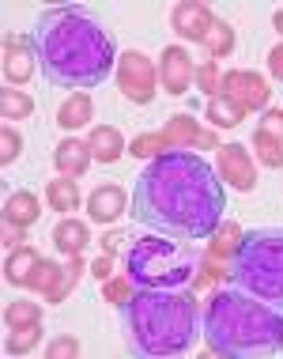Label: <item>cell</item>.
Wrapping results in <instances>:
<instances>
[{"label": "cell", "instance_id": "obj_1", "mask_svg": "<svg viewBox=\"0 0 283 359\" xmlns=\"http://www.w3.org/2000/svg\"><path fill=\"white\" fill-rule=\"evenodd\" d=\"M227 212L219 174L189 148L163 151L136 174L132 219L178 242H208Z\"/></svg>", "mask_w": 283, "mask_h": 359}, {"label": "cell", "instance_id": "obj_2", "mask_svg": "<svg viewBox=\"0 0 283 359\" xmlns=\"http://www.w3.org/2000/svg\"><path fill=\"white\" fill-rule=\"evenodd\" d=\"M27 38H31L42 80L57 91H91L117 69L113 34L83 4L46 8Z\"/></svg>", "mask_w": 283, "mask_h": 359}, {"label": "cell", "instance_id": "obj_3", "mask_svg": "<svg viewBox=\"0 0 283 359\" xmlns=\"http://www.w3.org/2000/svg\"><path fill=\"white\" fill-rule=\"evenodd\" d=\"M200 333L212 355L268 359L283 352V310L261 303L238 287H227L208 299Z\"/></svg>", "mask_w": 283, "mask_h": 359}, {"label": "cell", "instance_id": "obj_4", "mask_svg": "<svg viewBox=\"0 0 283 359\" xmlns=\"http://www.w3.org/2000/svg\"><path fill=\"white\" fill-rule=\"evenodd\" d=\"M121 318L132 352L148 359L189 352L200 329L197 295L181 287H136L121 306Z\"/></svg>", "mask_w": 283, "mask_h": 359}, {"label": "cell", "instance_id": "obj_5", "mask_svg": "<svg viewBox=\"0 0 283 359\" xmlns=\"http://www.w3.org/2000/svg\"><path fill=\"white\" fill-rule=\"evenodd\" d=\"M227 284L283 310V227H253L227 265Z\"/></svg>", "mask_w": 283, "mask_h": 359}, {"label": "cell", "instance_id": "obj_6", "mask_svg": "<svg viewBox=\"0 0 283 359\" xmlns=\"http://www.w3.org/2000/svg\"><path fill=\"white\" fill-rule=\"evenodd\" d=\"M125 273L136 287H181L197 276V257L178 238L140 235L125 254Z\"/></svg>", "mask_w": 283, "mask_h": 359}, {"label": "cell", "instance_id": "obj_7", "mask_svg": "<svg viewBox=\"0 0 283 359\" xmlns=\"http://www.w3.org/2000/svg\"><path fill=\"white\" fill-rule=\"evenodd\" d=\"M113 72H117V91L136 106H148L159 95V65L148 53H140V50L121 53Z\"/></svg>", "mask_w": 283, "mask_h": 359}, {"label": "cell", "instance_id": "obj_8", "mask_svg": "<svg viewBox=\"0 0 283 359\" xmlns=\"http://www.w3.org/2000/svg\"><path fill=\"white\" fill-rule=\"evenodd\" d=\"M219 182L238 193H249L257 186V167H253V155L246 144H223L219 148Z\"/></svg>", "mask_w": 283, "mask_h": 359}, {"label": "cell", "instance_id": "obj_9", "mask_svg": "<svg viewBox=\"0 0 283 359\" xmlns=\"http://www.w3.org/2000/svg\"><path fill=\"white\" fill-rule=\"evenodd\" d=\"M219 91L230 95L234 102L242 106V110H265L268 106V80L257 72H246V69H234L219 80Z\"/></svg>", "mask_w": 283, "mask_h": 359}, {"label": "cell", "instance_id": "obj_10", "mask_svg": "<svg viewBox=\"0 0 283 359\" xmlns=\"http://www.w3.org/2000/svg\"><path fill=\"white\" fill-rule=\"evenodd\" d=\"M193 57L185 46H167L163 50V61H159V83L167 95H189L193 87Z\"/></svg>", "mask_w": 283, "mask_h": 359}, {"label": "cell", "instance_id": "obj_11", "mask_svg": "<svg viewBox=\"0 0 283 359\" xmlns=\"http://www.w3.org/2000/svg\"><path fill=\"white\" fill-rule=\"evenodd\" d=\"M38 61H34V50H31V38H15L8 34L4 38V76L8 83H27L34 76Z\"/></svg>", "mask_w": 283, "mask_h": 359}, {"label": "cell", "instance_id": "obj_12", "mask_svg": "<svg viewBox=\"0 0 283 359\" xmlns=\"http://www.w3.org/2000/svg\"><path fill=\"white\" fill-rule=\"evenodd\" d=\"M212 15L204 4H193V0H181L178 8L170 12V27L178 31L181 38H193V42H204V34H208V27H212Z\"/></svg>", "mask_w": 283, "mask_h": 359}, {"label": "cell", "instance_id": "obj_13", "mask_svg": "<svg viewBox=\"0 0 283 359\" xmlns=\"http://www.w3.org/2000/svg\"><path fill=\"white\" fill-rule=\"evenodd\" d=\"M125 208H129V197H125L121 186H113V182H106L87 197V212H91L95 223H113L125 216Z\"/></svg>", "mask_w": 283, "mask_h": 359}, {"label": "cell", "instance_id": "obj_14", "mask_svg": "<svg viewBox=\"0 0 283 359\" xmlns=\"http://www.w3.org/2000/svg\"><path fill=\"white\" fill-rule=\"evenodd\" d=\"M53 163L61 170V178H83V170L91 167V148H87V140L64 137L53 148Z\"/></svg>", "mask_w": 283, "mask_h": 359}, {"label": "cell", "instance_id": "obj_15", "mask_svg": "<svg viewBox=\"0 0 283 359\" xmlns=\"http://www.w3.org/2000/svg\"><path fill=\"white\" fill-rule=\"evenodd\" d=\"M87 148H91V159L99 163H117L125 151V137L113 129V125H95L91 133H87Z\"/></svg>", "mask_w": 283, "mask_h": 359}, {"label": "cell", "instance_id": "obj_16", "mask_svg": "<svg viewBox=\"0 0 283 359\" xmlns=\"http://www.w3.org/2000/svg\"><path fill=\"white\" fill-rule=\"evenodd\" d=\"M91 118H95V102H91V95H87V91L68 95V99L57 106V125H61L64 133L83 129V125L91 121Z\"/></svg>", "mask_w": 283, "mask_h": 359}, {"label": "cell", "instance_id": "obj_17", "mask_svg": "<svg viewBox=\"0 0 283 359\" xmlns=\"http://www.w3.org/2000/svg\"><path fill=\"white\" fill-rule=\"evenodd\" d=\"M87 242H91V231H87L83 219L64 216V219L53 227V246L61 250V254H68V257H72V254H83Z\"/></svg>", "mask_w": 283, "mask_h": 359}, {"label": "cell", "instance_id": "obj_18", "mask_svg": "<svg viewBox=\"0 0 283 359\" xmlns=\"http://www.w3.org/2000/svg\"><path fill=\"white\" fill-rule=\"evenodd\" d=\"M38 265H42V257H38L31 246L8 250V261H4V280H8V284L27 287V284H31V276H34V269H38Z\"/></svg>", "mask_w": 283, "mask_h": 359}, {"label": "cell", "instance_id": "obj_19", "mask_svg": "<svg viewBox=\"0 0 283 359\" xmlns=\"http://www.w3.org/2000/svg\"><path fill=\"white\" fill-rule=\"evenodd\" d=\"M38 212H42V205H38L34 193H27V189L8 193V201H4V219L8 223H15V227H31V223L38 219Z\"/></svg>", "mask_w": 283, "mask_h": 359}, {"label": "cell", "instance_id": "obj_20", "mask_svg": "<svg viewBox=\"0 0 283 359\" xmlns=\"http://www.w3.org/2000/svg\"><path fill=\"white\" fill-rule=\"evenodd\" d=\"M204 114H208V121L216 125V129H238L242 118H246V110H242L238 102L230 99V95H212L208 106H204Z\"/></svg>", "mask_w": 283, "mask_h": 359}, {"label": "cell", "instance_id": "obj_21", "mask_svg": "<svg viewBox=\"0 0 283 359\" xmlns=\"http://www.w3.org/2000/svg\"><path fill=\"white\" fill-rule=\"evenodd\" d=\"M167 140H170V148H189V151H197V140H200V121L193 118V114H174L167 129Z\"/></svg>", "mask_w": 283, "mask_h": 359}, {"label": "cell", "instance_id": "obj_22", "mask_svg": "<svg viewBox=\"0 0 283 359\" xmlns=\"http://www.w3.org/2000/svg\"><path fill=\"white\" fill-rule=\"evenodd\" d=\"M204 53H208V61H219V57H230L234 53V27L227 19H212L208 34H204Z\"/></svg>", "mask_w": 283, "mask_h": 359}, {"label": "cell", "instance_id": "obj_23", "mask_svg": "<svg viewBox=\"0 0 283 359\" xmlns=\"http://www.w3.org/2000/svg\"><path fill=\"white\" fill-rule=\"evenodd\" d=\"M46 201H50L53 212H76L80 208V186H76V178H53L50 186H46Z\"/></svg>", "mask_w": 283, "mask_h": 359}, {"label": "cell", "instance_id": "obj_24", "mask_svg": "<svg viewBox=\"0 0 283 359\" xmlns=\"http://www.w3.org/2000/svg\"><path fill=\"white\" fill-rule=\"evenodd\" d=\"M238 242H242V227H238V223H230V219H223L219 227H216V235H212L208 254L216 257V261H219V257H234Z\"/></svg>", "mask_w": 283, "mask_h": 359}, {"label": "cell", "instance_id": "obj_25", "mask_svg": "<svg viewBox=\"0 0 283 359\" xmlns=\"http://www.w3.org/2000/svg\"><path fill=\"white\" fill-rule=\"evenodd\" d=\"M38 341H42V322H34V325H15V329H8L4 352H8V355H27Z\"/></svg>", "mask_w": 283, "mask_h": 359}, {"label": "cell", "instance_id": "obj_26", "mask_svg": "<svg viewBox=\"0 0 283 359\" xmlns=\"http://www.w3.org/2000/svg\"><path fill=\"white\" fill-rule=\"evenodd\" d=\"M34 114V99L27 91H0V118L4 121H19V118H31Z\"/></svg>", "mask_w": 283, "mask_h": 359}, {"label": "cell", "instance_id": "obj_27", "mask_svg": "<svg viewBox=\"0 0 283 359\" xmlns=\"http://www.w3.org/2000/svg\"><path fill=\"white\" fill-rule=\"evenodd\" d=\"M42 322V306L31 303V299H12V303L4 306V325L15 329V325H34Z\"/></svg>", "mask_w": 283, "mask_h": 359}, {"label": "cell", "instance_id": "obj_28", "mask_svg": "<svg viewBox=\"0 0 283 359\" xmlns=\"http://www.w3.org/2000/svg\"><path fill=\"white\" fill-rule=\"evenodd\" d=\"M61 276H64V269H61V265H53V261H46V257H42V265L34 269V276H31V284H27V287L42 291V295L50 299L53 291H57V284H61Z\"/></svg>", "mask_w": 283, "mask_h": 359}, {"label": "cell", "instance_id": "obj_29", "mask_svg": "<svg viewBox=\"0 0 283 359\" xmlns=\"http://www.w3.org/2000/svg\"><path fill=\"white\" fill-rule=\"evenodd\" d=\"M253 151H257V159L265 163V167H272V170L283 167V144L265 137V133H253Z\"/></svg>", "mask_w": 283, "mask_h": 359}, {"label": "cell", "instance_id": "obj_30", "mask_svg": "<svg viewBox=\"0 0 283 359\" xmlns=\"http://www.w3.org/2000/svg\"><path fill=\"white\" fill-rule=\"evenodd\" d=\"M132 155H140V159H155V155H163V151H174L170 148V140H167V133H144V137H136L132 140Z\"/></svg>", "mask_w": 283, "mask_h": 359}, {"label": "cell", "instance_id": "obj_31", "mask_svg": "<svg viewBox=\"0 0 283 359\" xmlns=\"http://www.w3.org/2000/svg\"><path fill=\"white\" fill-rule=\"evenodd\" d=\"M132 291H136V284L129 280V273L102 280V299H106V303H113V306H125V303L132 299Z\"/></svg>", "mask_w": 283, "mask_h": 359}, {"label": "cell", "instance_id": "obj_32", "mask_svg": "<svg viewBox=\"0 0 283 359\" xmlns=\"http://www.w3.org/2000/svg\"><path fill=\"white\" fill-rule=\"evenodd\" d=\"M80 276H83V261H80V254H72V257H68V265H64L61 284H57V291L50 295V303H64V295H68V291H76Z\"/></svg>", "mask_w": 283, "mask_h": 359}, {"label": "cell", "instance_id": "obj_33", "mask_svg": "<svg viewBox=\"0 0 283 359\" xmlns=\"http://www.w3.org/2000/svg\"><path fill=\"white\" fill-rule=\"evenodd\" d=\"M193 87H197L200 95H219V69H216V61H200L197 69H193Z\"/></svg>", "mask_w": 283, "mask_h": 359}, {"label": "cell", "instance_id": "obj_34", "mask_svg": "<svg viewBox=\"0 0 283 359\" xmlns=\"http://www.w3.org/2000/svg\"><path fill=\"white\" fill-rule=\"evenodd\" d=\"M19 151H23V137L12 129V121H4V129H0V163L12 167V163L19 159Z\"/></svg>", "mask_w": 283, "mask_h": 359}, {"label": "cell", "instance_id": "obj_35", "mask_svg": "<svg viewBox=\"0 0 283 359\" xmlns=\"http://www.w3.org/2000/svg\"><path fill=\"white\" fill-rule=\"evenodd\" d=\"M257 133H265V137H272V140L283 144V110H265V118H261Z\"/></svg>", "mask_w": 283, "mask_h": 359}, {"label": "cell", "instance_id": "obj_36", "mask_svg": "<svg viewBox=\"0 0 283 359\" xmlns=\"http://www.w3.org/2000/svg\"><path fill=\"white\" fill-rule=\"evenodd\" d=\"M50 359H61V355H80V341L76 337H53L50 348H46Z\"/></svg>", "mask_w": 283, "mask_h": 359}, {"label": "cell", "instance_id": "obj_37", "mask_svg": "<svg viewBox=\"0 0 283 359\" xmlns=\"http://www.w3.org/2000/svg\"><path fill=\"white\" fill-rule=\"evenodd\" d=\"M91 276L99 280V284H102V280H110V276H113V254H110V250H102V254L91 261Z\"/></svg>", "mask_w": 283, "mask_h": 359}, {"label": "cell", "instance_id": "obj_38", "mask_svg": "<svg viewBox=\"0 0 283 359\" xmlns=\"http://www.w3.org/2000/svg\"><path fill=\"white\" fill-rule=\"evenodd\" d=\"M23 242H27V238H23V227H15V223L4 219V246H8V250H19Z\"/></svg>", "mask_w": 283, "mask_h": 359}, {"label": "cell", "instance_id": "obj_39", "mask_svg": "<svg viewBox=\"0 0 283 359\" xmlns=\"http://www.w3.org/2000/svg\"><path fill=\"white\" fill-rule=\"evenodd\" d=\"M268 72L283 83V42H279V46H272V53H268Z\"/></svg>", "mask_w": 283, "mask_h": 359}, {"label": "cell", "instance_id": "obj_40", "mask_svg": "<svg viewBox=\"0 0 283 359\" xmlns=\"http://www.w3.org/2000/svg\"><path fill=\"white\" fill-rule=\"evenodd\" d=\"M102 242H106V250H110V254H117V250H121L125 242H129V235H121V231H113V235H106Z\"/></svg>", "mask_w": 283, "mask_h": 359}, {"label": "cell", "instance_id": "obj_41", "mask_svg": "<svg viewBox=\"0 0 283 359\" xmlns=\"http://www.w3.org/2000/svg\"><path fill=\"white\" fill-rule=\"evenodd\" d=\"M272 23H276V31L283 34V12H276V15H272Z\"/></svg>", "mask_w": 283, "mask_h": 359}]
</instances>
